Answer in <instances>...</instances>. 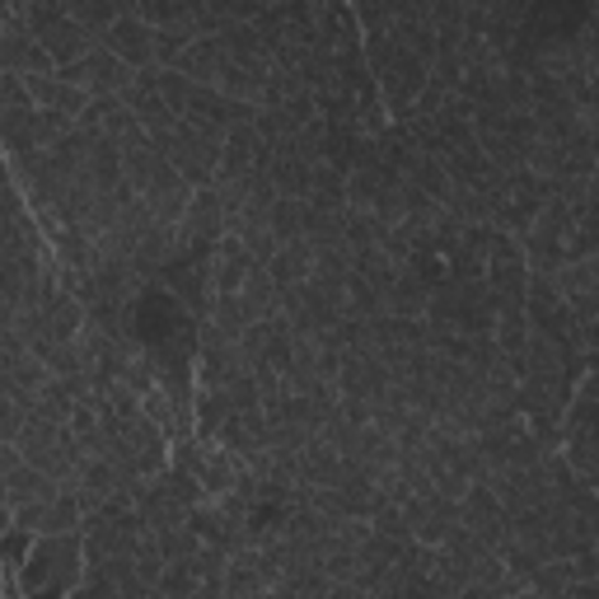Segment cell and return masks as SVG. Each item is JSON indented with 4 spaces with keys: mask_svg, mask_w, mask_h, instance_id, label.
I'll use <instances>...</instances> for the list:
<instances>
[{
    "mask_svg": "<svg viewBox=\"0 0 599 599\" xmlns=\"http://www.w3.org/2000/svg\"><path fill=\"white\" fill-rule=\"evenodd\" d=\"M272 183H276L281 197H309V188H314V165L300 160V155L276 150V155H272Z\"/></svg>",
    "mask_w": 599,
    "mask_h": 599,
    "instance_id": "8",
    "label": "cell"
},
{
    "mask_svg": "<svg viewBox=\"0 0 599 599\" xmlns=\"http://www.w3.org/2000/svg\"><path fill=\"white\" fill-rule=\"evenodd\" d=\"M173 66H179L183 76H192L197 84H216L221 66H225V47H221V38H192L179 57H173Z\"/></svg>",
    "mask_w": 599,
    "mask_h": 599,
    "instance_id": "6",
    "label": "cell"
},
{
    "mask_svg": "<svg viewBox=\"0 0 599 599\" xmlns=\"http://www.w3.org/2000/svg\"><path fill=\"white\" fill-rule=\"evenodd\" d=\"M192 84H197V80L183 76L179 66H160V76H155V90H160V99H165V103H169V109L179 113V117H183V109H188Z\"/></svg>",
    "mask_w": 599,
    "mask_h": 599,
    "instance_id": "14",
    "label": "cell"
},
{
    "mask_svg": "<svg viewBox=\"0 0 599 599\" xmlns=\"http://www.w3.org/2000/svg\"><path fill=\"white\" fill-rule=\"evenodd\" d=\"M84 572L80 534H33V549L20 562L24 595H76Z\"/></svg>",
    "mask_w": 599,
    "mask_h": 599,
    "instance_id": "1",
    "label": "cell"
},
{
    "mask_svg": "<svg viewBox=\"0 0 599 599\" xmlns=\"http://www.w3.org/2000/svg\"><path fill=\"white\" fill-rule=\"evenodd\" d=\"M80 524H84V510L76 501V491L61 487L43 510V530L38 534H80Z\"/></svg>",
    "mask_w": 599,
    "mask_h": 599,
    "instance_id": "9",
    "label": "cell"
},
{
    "mask_svg": "<svg viewBox=\"0 0 599 599\" xmlns=\"http://www.w3.org/2000/svg\"><path fill=\"white\" fill-rule=\"evenodd\" d=\"M5 478V497H10V506H24V501H52L61 491V483L52 478V473H43V468H33L29 460L24 464H14L10 473H0Z\"/></svg>",
    "mask_w": 599,
    "mask_h": 599,
    "instance_id": "5",
    "label": "cell"
},
{
    "mask_svg": "<svg viewBox=\"0 0 599 599\" xmlns=\"http://www.w3.org/2000/svg\"><path fill=\"white\" fill-rule=\"evenodd\" d=\"M0 109H29V90L20 70H0Z\"/></svg>",
    "mask_w": 599,
    "mask_h": 599,
    "instance_id": "16",
    "label": "cell"
},
{
    "mask_svg": "<svg viewBox=\"0 0 599 599\" xmlns=\"http://www.w3.org/2000/svg\"><path fill=\"white\" fill-rule=\"evenodd\" d=\"M155 595H165V599H192V595H202V580H197V567H192V557H173V562H165L160 580H155Z\"/></svg>",
    "mask_w": 599,
    "mask_h": 599,
    "instance_id": "10",
    "label": "cell"
},
{
    "mask_svg": "<svg viewBox=\"0 0 599 599\" xmlns=\"http://www.w3.org/2000/svg\"><path fill=\"white\" fill-rule=\"evenodd\" d=\"M309 268H314V244H309V239H286V244H281V249L268 258V272H272V281H276V291H286V286H295V281H305Z\"/></svg>",
    "mask_w": 599,
    "mask_h": 599,
    "instance_id": "7",
    "label": "cell"
},
{
    "mask_svg": "<svg viewBox=\"0 0 599 599\" xmlns=\"http://www.w3.org/2000/svg\"><path fill=\"white\" fill-rule=\"evenodd\" d=\"M347 10H351V20H357L361 38H380V33H389V24H394L384 0H347Z\"/></svg>",
    "mask_w": 599,
    "mask_h": 599,
    "instance_id": "13",
    "label": "cell"
},
{
    "mask_svg": "<svg viewBox=\"0 0 599 599\" xmlns=\"http://www.w3.org/2000/svg\"><path fill=\"white\" fill-rule=\"evenodd\" d=\"M5 20H10V0H0V29H5Z\"/></svg>",
    "mask_w": 599,
    "mask_h": 599,
    "instance_id": "19",
    "label": "cell"
},
{
    "mask_svg": "<svg viewBox=\"0 0 599 599\" xmlns=\"http://www.w3.org/2000/svg\"><path fill=\"white\" fill-rule=\"evenodd\" d=\"M347 314H357V319H375V314H384V291L361 272H347Z\"/></svg>",
    "mask_w": 599,
    "mask_h": 599,
    "instance_id": "11",
    "label": "cell"
},
{
    "mask_svg": "<svg viewBox=\"0 0 599 599\" xmlns=\"http://www.w3.org/2000/svg\"><path fill=\"white\" fill-rule=\"evenodd\" d=\"M29 549H33V534L29 530H14V524H10V530L0 534V562H5L10 572H20V562L29 557Z\"/></svg>",
    "mask_w": 599,
    "mask_h": 599,
    "instance_id": "15",
    "label": "cell"
},
{
    "mask_svg": "<svg viewBox=\"0 0 599 599\" xmlns=\"http://www.w3.org/2000/svg\"><path fill=\"white\" fill-rule=\"evenodd\" d=\"M99 47H109L117 61H127L132 70L155 66V29L140 20V14H117L109 33L99 38Z\"/></svg>",
    "mask_w": 599,
    "mask_h": 599,
    "instance_id": "2",
    "label": "cell"
},
{
    "mask_svg": "<svg viewBox=\"0 0 599 599\" xmlns=\"http://www.w3.org/2000/svg\"><path fill=\"white\" fill-rule=\"evenodd\" d=\"M61 10H66L80 29H90L94 38H103V33H109V24L117 20L113 0H61Z\"/></svg>",
    "mask_w": 599,
    "mask_h": 599,
    "instance_id": "12",
    "label": "cell"
},
{
    "mask_svg": "<svg viewBox=\"0 0 599 599\" xmlns=\"http://www.w3.org/2000/svg\"><path fill=\"white\" fill-rule=\"evenodd\" d=\"M0 70H20V76H29V70H57L47 47L33 38L20 14H10L5 29H0Z\"/></svg>",
    "mask_w": 599,
    "mask_h": 599,
    "instance_id": "3",
    "label": "cell"
},
{
    "mask_svg": "<svg viewBox=\"0 0 599 599\" xmlns=\"http://www.w3.org/2000/svg\"><path fill=\"white\" fill-rule=\"evenodd\" d=\"M38 43L47 47V57H52V66H66V61H80L84 57V52H90L99 38H94V33L90 29H80L76 20H70V14H61V20L57 24H52V29H43L38 33Z\"/></svg>",
    "mask_w": 599,
    "mask_h": 599,
    "instance_id": "4",
    "label": "cell"
},
{
    "mask_svg": "<svg viewBox=\"0 0 599 599\" xmlns=\"http://www.w3.org/2000/svg\"><path fill=\"white\" fill-rule=\"evenodd\" d=\"M10 510H14V530H29V534L43 530V510H47V501H24V506H10Z\"/></svg>",
    "mask_w": 599,
    "mask_h": 599,
    "instance_id": "17",
    "label": "cell"
},
{
    "mask_svg": "<svg viewBox=\"0 0 599 599\" xmlns=\"http://www.w3.org/2000/svg\"><path fill=\"white\" fill-rule=\"evenodd\" d=\"M14 524V510H10V497H5V478H0V534Z\"/></svg>",
    "mask_w": 599,
    "mask_h": 599,
    "instance_id": "18",
    "label": "cell"
}]
</instances>
